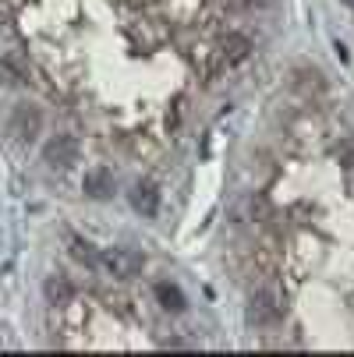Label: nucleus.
Masks as SVG:
<instances>
[{"label": "nucleus", "instance_id": "obj_1", "mask_svg": "<svg viewBox=\"0 0 354 357\" xmlns=\"http://www.w3.org/2000/svg\"><path fill=\"white\" fill-rule=\"evenodd\" d=\"M280 315H283V297H280V290H273V287H270V290H259V294H251L248 308H244V319H248L251 326H259V329L276 326Z\"/></svg>", "mask_w": 354, "mask_h": 357}, {"label": "nucleus", "instance_id": "obj_2", "mask_svg": "<svg viewBox=\"0 0 354 357\" xmlns=\"http://www.w3.org/2000/svg\"><path fill=\"white\" fill-rule=\"evenodd\" d=\"M99 266L117 280H131V276L142 273V255H135L131 248H110V251L99 255Z\"/></svg>", "mask_w": 354, "mask_h": 357}, {"label": "nucleus", "instance_id": "obj_3", "mask_svg": "<svg viewBox=\"0 0 354 357\" xmlns=\"http://www.w3.org/2000/svg\"><path fill=\"white\" fill-rule=\"evenodd\" d=\"M43 160H46L50 167L68 170L71 163H78V142H75L71 135H54V138L43 145Z\"/></svg>", "mask_w": 354, "mask_h": 357}, {"label": "nucleus", "instance_id": "obj_4", "mask_svg": "<svg viewBox=\"0 0 354 357\" xmlns=\"http://www.w3.org/2000/svg\"><path fill=\"white\" fill-rule=\"evenodd\" d=\"M39 131H43V114L36 107H29V103H18L11 110V135L18 142H32Z\"/></svg>", "mask_w": 354, "mask_h": 357}, {"label": "nucleus", "instance_id": "obj_5", "mask_svg": "<svg viewBox=\"0 0 354 357\" xmlns=\"http://www.w3.org/2000/svg\"><path fill=\"white\" fill-rule=\"evenodd\" d=\"M114 188H117V181H114V170H107V167H92L82 177V191L96 202H107L114 195Z\"/></svg>", "mask_w": 354, "mask_h": 357}, {"label": "nucleus", "instance_id": "obj_6", "mask_svg": "<svg viewBox=\"0 0 354 357\" xmlns=\"http://www.w3.org/2000/svg\"><path fill=\"white\" fill-rule=\"evenodd\" d=\"M131 209L142 213L145 220H153V216L160 213V191L149 184V181H138V184L131 188Z\"/></svg>", "mask_w": 354, "mask_h": 357}, {"label": "nucleus", "instance_id": "obj_7", "mask_svg": "<svg viewBox=\"0 0 354 357\" xmlns=\"http://www.w3.org/2000/svg\"><path fill=\"white\" fill-rule=\"evenodd\" d=\"M248 54H251V39L241 36V32H234V36H227V39L220 43V61H223L227 68L248 61Z\"/></svg>", "mask_w": 354, "mask_h": 357}, {"label": "nucleus", "instance_id": "obj_8", "mask_svg": "<svg viewBox=\"0 0 354 357\" xmlns=\"http://www.w3.org/2000/svg\"><path fill=\"white\" fill-rule=\"evenodd\" d=\"M43 294H46V301L50 304H68L71 297H75V287L68 283V276H46V283H43Z\"/></svg>", "mask_w": 354, "mask_h": 357}, {"label": "nucleus", "instance_id": "obj_9", "mask_svg": "<svg viewBox=\"0 0 354 357\" xmlns=\"http://www.w3.org/2000/svg\"><path fill=\"white\" fill-rule=\"evenodd\" d=\"M156 301L163 304L167 312H184V294H181V287H174V283H156Z\"/></svg>", "mask_w": 354, "mask_h": 357}, {"label": "nucleus", "instance_id": "obj_10", "mask_svg": "<svg viewBox=\"0 0 354 357\" xmlns=\"http://www.w3.org/2000/svg\"><path fill=\"white\" fill-rule=\"evenodd\" d=\"M0 82L4 85H22L25 82V71L15 57H0Z\"/></svg>", "mask_w": 354, "mask_h": 357}, {"label": "nucleus", "instance_id": "obj_11", "mask_svg": "<svg viewBox=\"0 0 354 357\" xmlns=\"http://www.w3.org/2000/svg\"><path fill=\"white\" fill-rule=\"evenodd\" d=\"M75 259L85 262V266H99V251L89 241H75Z\"/></svg>", "mask_w": 354, "mask_h": 357}, {"label": "nucleus", "instance_id": "obj_12", "mask_svg": "<svg viewBox=\"0 0 354 357\" xmlns=\"http://www.w3.org/2000/svg\"><path fill=\"white\" fill-rule=\"evenodd\" d=\"M344 4H347V8H354V0H344Z\"/></svg>", "mask_w": 354, "mask_h": 357}]
</instances>
